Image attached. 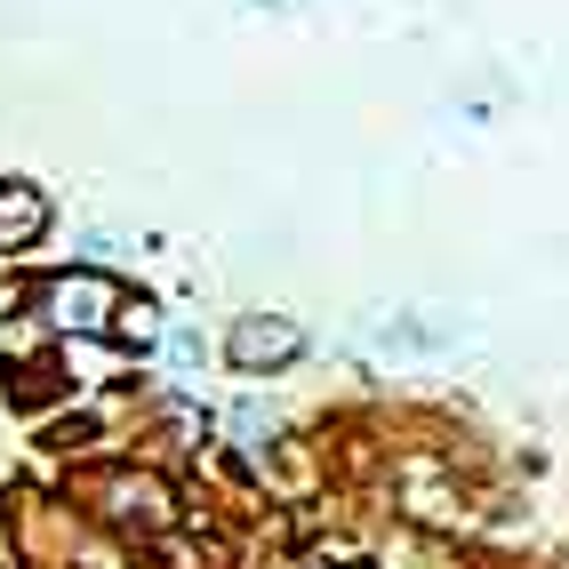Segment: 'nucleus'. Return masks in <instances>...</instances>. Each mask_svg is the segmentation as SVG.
Here are the masks:
<instances>
[{
	"label": "nucleus",
	"mask_w": 569,
	"mask_h": 569,
	"mask_svg": "<svg viewBox=\"0 0 569 569\" xmlns=\"http://www.w3.org/2000/svg\"><path fill=\"white\" fill-rule=\"evenodd\" d=\"M41 313H49V329H64V337H97V329H112V313H129V297H121V281H112V273L72 264V273H57V281L41 289Z\"/></svg>",
	"instance_id": "f257e3e1"
},
{
	"label": "nucleus",
	"mask_w": 569,
	"mask_h": 569,
	"mask_svg": "<svg viewBox=\"0 0 569 569\" xmlns=\"http://www.w3.org/2000/svg\"><path fill=\"white\" fill-rule=\"evenodd\" d=\"M104 513L121 521V529H161L169 521V489L153 473H121V481L104 489Z\"/></svg>",
	"instance_id": "39448f33"
},
{
	"label": "nucleus",
	"mask_w": 569,
	"mask_h": 569,
	"mask_svg": "<svg viewBox=\"0 0 569 569\" xmlns=\"http://www.w3.org/2000/svg\"><path fill=\"white\" fill-rule=\"evenodd\" d=\"M57 393V369H41V361H32V369H17V409H41Z\"/></svg>",
	"instance_id": "0eeeda50"
},
{
	"label": "nucleus",
	"mask_w": 569,
	"mask_h": 569,
	"mask_svg": "<svg viewBox=\"0 0 569 569\" xmlns=\"http://www.w3.org/2000/svg\"><path fill=\"white\" fill-rule=\"evenodd\" d=\"M49 233V193L41 184H17V177H0V257H17Z\"/></svg>",
	"instance_id": "20e7f679"
},
{
	"label": "nucleus",
	"mask_w": 569,
	"mask_h": 569,
	"mask_svg": "<svg viewBox=\"0 0 569 569\" xmlns=\"http://www.w3.org/2000/svg\"><path fill=\"white\" fill-rule=\"evenodd\" d=\"M466 337L458 313H441V306H409L393 321H377V353H449Z\"/></svg>",
	"instance_id": "7ed1b4c3"
},
{
	"label": "nucleus",
	"mask_w": 569,
	"mask_h": 569,
	"mask_svg": "<svg viewBox=\"0 0 569 569\" xmlns=\"http://www.w3.org/2000/svg\"><path fill=\"white\" fill-rule=\"evenodd\" d=\"M161 361H169V369H201V361H209L201 329H169V337H161Z\"/></svg>",
	"instance_id": "423d86ee"
},
{
	"label": "nucleus",
	"mask_w": 569,
	"mask_h": 569,
	"mask_svg": "<svg viewBox=\"0 0 569 569\" xmlns=\"http://www.w3.org/2000/svg\"><path fill=\"white\" fill-rule=\"evenodd\" d=\"M224 361H233L241 377H273L289 361H306V329H297L289 313H241L233 329H224Z\"/></svg>",
	"instance_id": "f03ea898"
}]
</instances>
